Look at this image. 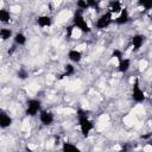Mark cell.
Returning a JSON list of instances; mask_svg holds the SVG:
<instances>
[{
	"mask_svg": "<svg viewBox=\"0 0 152 152\" xmlns=\"http://www.w3.org/2000/svg\"><path fill=\"white\" fill-rule=\"evenodd\" d=\"M72 25H74V27H76L77 30H80L82 33H90V32H91L90 25L88 24L87 19L84 18L83 12L80 11V10H77V11L74 13V17H72Z\"/></svg>",
	"mask_w": 152,
	"mask_h": 152,
	"instance_id": "7a4b0ae2",
	"label": "cell"
},
{
	"mask_svg": "<svg viewBox=\"0 0 152 152\" xmlns=\"http://www.w3.org/2000/svg\"><path fill=\"white\" fill-rule=\"evenodd\" d=\"M42 112V101L38 99H30L25 104V115L26 116H37Z\"/></svg>",
	"mask_w": 152,
	"mask_h": 152,
	"instance_id": "3957f363",
	"label": "cell"
},
{
	"mask_svg": "<svg viewBox=\"0 0 152 152\" xmlns=\"http://www.w3.org/2000/svg\"><path fill=\"white\" fill-rule=\"evenodd\" d=\"M61 150H62V152H82V150L80 147H77L75 144H72L70 141H63L61 145Z\"/></svg>",
	"mask_w": 152,
	"mask_h": 152,
	"instance_id": "7c38bea8",
	"label": "cell"
},
{
	"mask_svg": "<svg viewBox=\"0 0 152 152\" xmlns=\"http://www.w3.org/2000/svg\"><path fill=\"white\" fill-rule=\"evenodd\" d=\"M13 42H14V44H15V45L23 46V45H25V44H26L27 38H26V36H25L23 32H17V33L14 34V37H13Z\"/></svg>",
	"mask_w": 152,
	"mask_h": 152,
	"instance_id": "9a60e30c",
	"label": "cell"
},
{
	"mask_svg": "<svg viewBox=\"0 0 152 152\" xmlns=\"http://www.w3.org/2000/svg\"><path fill=\"white\" fill-rule=\"evenodd\" d=\"M122 8H124V6H122V4L121 2H119V1H110L109 2V5H108V8H107V11L108 12H110L113 15L114 14H119L121 11H122Z\"/></svg>",
	"mask_w": 152,
	"mask_h": 152,
	"instance_id": "4fadbf2b",
	"label": "cell"
},
{
	"mask_svg": "<svg viewBox=\"0 0 152 152\" xmlns=\"http://www.w3.org/2000/svg\"><path fill=\"white\" fill-rule=\"evenodd\" d=\"M138 5L145 11H152V0H139Z\"/></svg>",
	"mask_w": 152,
	"mask_h": 152,
	"instance_id": "d6986e66",
	"label": "cell"
},
{
	"mask_svg": "<svg viewBox=\"0 0 152 152\" xmlns=\"http://www.w3.org/2000/svg\"><path fill=\"white\" fill-rule=\"evenodd\" d=\"M129 21V12L126 7L122 8V11L116 15V18H114V23L116 25H125Z\"/></svg>",
	"mask_w": 152,
	"mask_h": 152,
	"instance_id": "9c48e42d",
	"label": "cell"
},
{
	"mask_svg": "<svg viewBox=\"0 0 152 152\" xmlns=\"http://www.w3.org/2000/svg\"><path fill=\"white\" fill-rule=\"evenodd\" d=\"M0 21L2 24H8L11 21V12L6 8H0Z\"/></svg>",
	"mask_w": 152,
	"mask_h": 152,
	"instance_id": "e0dca14e",
	"label": "cell"
},
{
	"mask_svg": "<svg viewBox=\"0 0 152 152\" xmlns=\"http://www.w3.org/2000/svg\"><path fill=\"white\" fill-rule=\"evenodd\" d=\"M38 118H39L40 124L44 125V126H50V125H52L53 121H55V115H53V113H52L51 110H48V109H42V112L39 113Z\"/></svg>",
	"mask_w": 152,
	"mask_h": 152,
	"instance_id": "8992f818",
	"label": "cell"
},
{
	"mask_svg": "<svg viewBox=\"0 0 152 152\" xmlns=\"http://www.w3.org/2000/svg\"><path fill=\"white\" fill-rule=\"evenodd\" d=\"M129 68H131V61L128 58H122V59H120L118 62V70H119V72L125 74V72H127L129 70Z\"/></svg>",
	"mask_w": 152,
	"mask_h": 152,
	"instance_id": "5bb4252c",
	"label": "cell"
},
{
	"mask_svg": "<svg viewBox=\"0 0 152 152\" xmlns=\"http://www.w3.org/2000/svg\"><path fill=\"white\" fill-rule=\"evenodd\" d=\"M112 57H115V58L118 59V62H119L120 59H122V58H124V53H122V51H120V50L115 49V50L113 51V53H112Z\"/></svg>",
	"mask_w": 152,
	"mask_h": 152,
	"instance_id": "7402d4cb",
	"label": "cell"
},
{
	"mask_svg": "<svg viewBox=\"0 0 152 152\" xmlns=\"http://www.w3.org/2000/svg\"><path fill=\"white\" fill-rule=\"evenodd\" d=\"M150 145H151V147H152V141H151V142H150Z\"/></svg>",
	"mask_w": 152,
	"mask_h": 152,
	"instance_id": "cb8c5ba5",
	"label": "cell"
},
{
	"mask_svg": "<svg viewBox=\"0 0 152 152\" xmlns=\"http://www.w3.org/2000/svg\"><path fill=\"white\" fill-rule=\"evenodd\" d=\"M68 59L70 61V63L72 64H78L82 61V52L77 49H70L66 53Z\"/></svg>",
	"mask_w": 152,
	"mask_h": 152,
	"instance_id": "30bf717a",
	"label": "cell"
},
{
	"mask_svg": "<svg viewBox=\"0 0 152 152\" xmlns=\"http://www.w3.org/2000/svg\"><path fill=\"white\" fill-rule=\"evenodd\" d=\"M17 76H18V78H20V80H25V78H27V76H28V72H27L25 69L21 68V69L18 70Z\"/></svg>",
	"mask_w": 152,
	"mask_h": 152,
	"instance_id": "44dd1931",
	"label": "cell"
},
{
	"mask_svg": "<svg viewBox=\"0 0 152 152\" xmlns=\"http://www.w3.org/2000/svg\"><path fill=\"white\" fill-rule=\"evenodd\" d=\"M146 42V36L142 33H137L131 38V46L133 51H138L142 48V45Z\"/></svg>",
	"mask_w": 152,
	"mask_h": 152,
	"instance_id": "52a82bcc",
	"label": "cell"
},
{
	"mask_svg": "<svg viewBox=\"0 0 152 152\" xmlns=\"http://www.w3.org/2000/svg\"><path fill=\"white\" fill-rule=\"evenodd\" d=\"M75 72H76V68L74 66L72 63H66V64H64V72H63L62 76L70 77V76H72Z\"/></svg>",
	"mask_w": 152,
	"mask_h": 152,
	"instance_id": "ac0fdd59",
	"label": "cell"
},
{
	"mask_svg": "<svg viewBox=\"0 0 152 152\" xmlns=\"http://www.w3.org/2000/svg\"><path fill=\"white\" fill-rule=\"evenodd\" d=\"M132 100L137 103H142L146 100V95L145 91L142 90V88L140 87V83L138 81V78L134 80L133 84H132Z\"/></svg>",
	"mask_w": 152,
	"mask_h": 152,
	"instance_id": "277c9868",
	"label": "cell"
},
{
	"mask_svg": "<svg viewBox=\"0 0 152 152\" xmlns=\"http://www.w3.org/2000/svg\"><path fill=\"white\" fill-rule=\"evenodd\" d=\"M12 37H14V36H13V31L11 28H8V27H1L0 28V38L2 42H6Z\"/></svg>",
	"mask_w": 152,
	"mask_h": 152,
	"instance_id": "2e32d148",
	"label": "cell"
},
{
	"mask_svg": "<svg viewBox=\"0 0 152 152\" xmlns=\"http://www.w3.org/2000/svg\"><path fill=\"white\" fill-rule=\"evenodd\" d=\"M12 124H13L12 116H11L8 113H6V112L2 110V112L0 113V128H1V129H6V128L11 127Z\"/></svg>",
	"mask_w": 152,
	"mask_h": 152,
	"instance_id": "8fae6325",
	"label": "cell"
},
{
	"mask_svg": "<svg viewBox=\"0 0 152 152\" xmlns=\"http://www.w3.org/2000/svg\"><path fill=\"white\" fill-rule=\"evenodd\" d=\"M76 7L80 10V11H84V10H89V4H88V0H78L76 2Z\"/></svg>",
	"mask_w": 152,
	"mask_h": 152,
	"instance_id": "ffe728a7",
	"label": "cell"
},
{
	"mask_svg": "<svg viewBox=\"0 0 152 152\" xmlns=\"http://www.w3.org/2000/svg\"><path fill=\"white\" fill-rule=\"evenodd\" d=\"M150 18H151V20H152V13H151V17H150Z\"/></svg>",
	"mask_w": 152,
	"mask_h": 152,
	"instance_id": "603a6c76",
	"label": "cell"
},
{
	"mask_svg": "<svg viewBox=\"0 0 152 152\" xmlns=\"http://www.w3.org/2000/svg\"><path fill=\"white\" fill-rule=\"evenodd\" d=\"M36 23H37V25H38L39 27H42V28H46V27H50V26L52 25L53 19H52L51 15H48V14H40V15L37 17Z\"/></svg>",
	"mask_w": 152,
	"mask_h": 152,
	"instance_id": "ba28073f",
	"label": "cell"
},
{
	"mask_svg": "<svg viewBox=\"0 0 152 152\" xmlns=\"http://www.w3.org/2000/svg\"><path fill=\"white\" fill-rule=\"evenodd\" d=\"M113 21H114L113 14H112L110 12L106 11L104 13H102V14L96 19V21H95V27H96L97 30H104V28H107Z\"/></svg>",
	"mask_w": 152,
	"mask_h": 152,
	"instance_id": "5b68a950",
	"label": "cell"
},
{
	"mask_svg": "<svg viewBox=\"0 0 152 152\" xmlns=\"http://www.w3.org/2000/svg\"><path fill=\"white\" fill-rule=\"evenodd\" d=\"M77 122H78V127H80L81 134L84 138H88L89 134L91 133V131L94 129V124L90 120V118L88 116L86 110H83V109H78L77 110Z\"/></svg>",
	"mask_w": 152,
	"mask_h": 152,
	"instance_id": "6da1fadb",
	"label": "cell"
}]
</instances>
